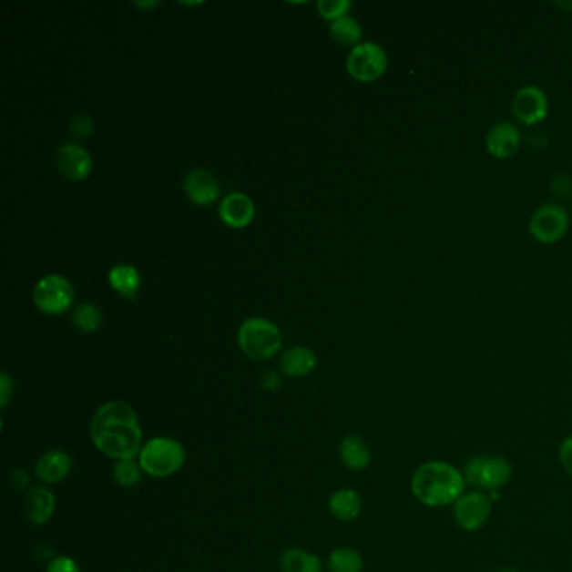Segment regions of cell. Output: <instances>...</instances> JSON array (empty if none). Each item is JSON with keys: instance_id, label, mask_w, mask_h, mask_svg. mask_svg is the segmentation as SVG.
Instances as JSON below:
<instances>
[{"instance_id": "obj_1", "label": "cell", "mask_w": 572, "mask_h": 572, "mask_svg": "<svg viewBox=\"0 0 572 572\" xmlns=\"http://www.w3.org/2000/svg\"><path fill=\"white\" fill-rule=\"evenodd\" d=\"M89 432L97 452L115 462L138 456L145 445L138 414L131 404L119 400L96 410Z\"/></svg>"}, {"instance_id": "obj_2", "label": "cell", "mask_w": 572, "mask_h": 572, "mask_svg": "<svg viewBox=\"0 0 572 572\" xmlns=\"http://www.w3.org/2000/svg\"><path fill=\"white\" fill-rule=\"evenodd\" d=\"M464 472L445 460H428L418 466L410 480L414 497L430 509L454 506L465 494Z\"/></svg>"}, {"instance_id": "obj_3", "label": "cell", "mask_w": 572, "mask_h": 572, "mask_svg": "<svg viewBox=\"0 0 572 572\" xmlns=\"http://www.w3.org/2000/svg\"><path fill=\"white\" fill-rule=\"evenodd\" d=\"M138 462L149 477L169 478L183 468L187 462V452L185 446L175 438L155 436L141 448Z\"/></svg>"}, {"instance_id": "obj_4", "label": "cell", "mask_w": 572, "mask_h": 572, "mask_svg": "<svg viewBox=\"0 0 572 572\" xmlns=\"http://www.w3.org/2000/svg\"><path fill=\"white\" fill-rule=\"evenodd\" d=\"M239 346L252 360H269L281 350L282 336L269 319L250 318L239 328Z\"/></svg>"}, {"instance_id": "obj_5", "label": "cell", "mask_w": 572, "mask_h": 572, "mask_svg": "<svg viewBox=\"0 0 572 572\" xmlns=\"http://www.w3.org/2000/svg\"><path fill=\"white\" fill-rule=\"evenodd\" d=\"M462 472L465 484L484 492H500L512 478V465L504 456H472Z\"/></svg>"}, {"instance_id": "obj_6", "label": "cell", "mask_w": 572, "mask_h": 572, "mask_svg": "<svg viewBox=\"0 0 572 572\" xmlns=\"http://www.w3.org/2000/svg\"><path fill=\"white\" fill-rule=\"evenodd\" d=\"M346 67L356 81L372 83L384 75L388 67V54L380 44L360 43L351 49Z\"/></svg>"}, {"instance_id": "obj_7", "label": "cell", "mask_w": 572, "mask_h": 572, "mask_svg": "<svg viewBox=\"0 0 572 572\" xmlns=\"http://www.w3.org/2000/svg\"><path fill=\"white\" fill-rule=\"evenodd\" d=\"M494 502L484 490H468L454 504V519L465 532L482 529L492 514Z\"/></svg>"}, {"instance_id": "obj_8", "label": "cell", "mask_w": 572, "mask_h": 572, "mask_svg": "<svg viewBox=\"0 0 572 572\" xmlns=\"http://www.w3.org/2000/svg\"><path fill=\"white\" fill-rule=\"evenodd\" d=\"M75 291L71 282L63 276L49 274L37 281L34 287L36 306L47 314H61L71 306Z\"/></svg>"}, {"instance_id": "obj_9", "label": "cell", "mask_w": 572, "mask_h": 572, "mask_svg": "<svg viewBox=\"0 0 572 572\" xmlns=\"http://www.w3.org/2000/svg\"><path fill=\"white\" fill-rule=\"evenodd\" d=\"M567 225L569 217L561 205L542 203L530 217L529 230L532 237L542 244H554L566 235Z\"/></svg>"}, {"instance_id": "obj_10", "label": "cell", "mask_w": 572, "mask_h": 572, "mask_svg": "<svg viewBox=\"0 0 572 572\" xmlns=\"http://www.w3.org/2000/svg\"><path fill=\"white\" fill-rule=\"evenodd\" d=\"M512 113L524 125H536L547 117L549 99L539 86H522L512 99Z\"/></svg>"}, {"instance_id": "obj_11", "label": "cell", "mask_w": 572, "mask_h": 572, "mask_svg": "<svg viewBox=\"0 0 572 572\" xmlns=\"http://www.w3.org/2000/svg\"><path fill=\"white\" fill-rule=\"evenodd\" d=\"M522 135L517 125L510 121H498L490 128L485 137L487 151L495 158H510L520 149Z\"/></svg>"}, {"instance_id": "obj_12", "label": "cell", "mask_w": 572, "mask_h": 572, "mask_svg": "<svg viewBox=\"0 0 572 572\" xmlns=\"http://www.w3.org/2000/svg\"><path fill=\"white\" fill-rule=\"evenodd\" d=\"M57 169L69 180H85L93 169L91 155L77 143H64L57 149Z\"/></svg>"}, {"instance_id": "obj_13", "label": "cell", "mask_w": 572, "mask_h": 572, "mask_svg": "<svg viewBox=\"0 0 572 572\" xmlns=\"http://www.w3.org/2000/svg\"><path fill=\"white\" fill-rule=\"evenodd\" d=\"M73 458L64 450H49L36 462V477L44 484H59L71 474Z\"/></svg>"}, {"instance_id": "obj_14", "label": "cell", "mask_w": 572, "mask_h": 572, "mask_svg": "<svg viewBox=\"0 0 572 572\" xmlns=\"http://www.w3.org/2000/svg\"><path fill=\"white\" fill-rule=\"evenodd\" d=\"M24 512L34 526L47 524L56 514V495L49 488H31L24 498Z\"/></svg>"}, {"instance_id": "obj_15", "label": "cell", "mask_w": 572, "mask_h": 572, "mask_svg": "<svg viewBox=\"0 0 572 572\" xmlns=\"http://www.w3.org/2000/svg\"><path fill=\"white\" fill-rule=\"evenodd\" d=\"M185 193L190 197L191 201L197 205H210L219 197V181L215 175L205 169H197L190 171L183 181Z\"/></svg>"}, {"instance_id": "obj_16", "label": "cell", "mask_w": 572, "mask_h": 572, "mask_svg": "<svg viewBox=\"0 0 572 572\" xmlns=\"http://www.w3.org/2000/svg\"><path fill=\"white\" fill-rule=\"evenodd\" d=\"M254 203L244 193H230L220 203L219 213L223 222L232 229H242L254 219Z\"/></svg>"}, {"instance_id": "obj_17", "label": "cell", "mask_w": 572, "mask_h": 572, "mask_svg": "<svg viewBox=\"0 0 572 572\" xmlns=\"http://www.w3.org/2000/svg\"><path fill=\"white\" fill-rule=\"evenodd\" d=\"M281 370L291 378H302L308 376L316 370L318 358L314 351L309 350L306 346H294L282 352L281 356Z\"/></svg>"}, {"instance_id": "obj_18", "label": "cell", "mask_w": 572, "mask_h": 572, "mask_svg": "<svg viewBox=\"0 0 572 572\" xmlns=\"http://www.w3.org/2000/svg\"><path fill=\"white\" fill-rule=\"evenodd\" d=\"M340 458L346 468L352 472H361L372 464V452L360 434H348L341 442Z\"/></svg>"}, {"instance_id": "obj_19", "label": "cell", "mask_w": 572, "mask_h": 572, "mask_svg": "<svg viewBox=\"0 0 572 572\" xmlns=\"http://www.w3.org/2000/svg\"><path fill=\"white\" fill-rule=\"evenodd\" d=\"M329 510L336 519L352 522L363 512V498L354 488H341L329 498Z\"/></svg>"}, {"instance_id": "obj_20", "label": "cell", "mask_w": 572, "mask_h": 572, "mask_svg": "<svg viewBox=\"0 0 572 572\" xmlns=\"http://www.w3.org/2000/svg\"><path fill=\"white\" fill-rule=\"evenodd\" d=\"M282 572H322V562L314 552L304 549H287L281 556Z\"/></svg>"}, {"instance_id": "obj_21", "label": "cell", "mask_w": 572, "mask_h": 572, "mask_svg": "<svg viewBox=\"0 0 572 572\" xmlns=\"http://www.w3.org/2000/svg\"><path fill=\"white\" fill-rule=\"evenodd\" d=\"M107 281L111 287L119 292L121 296L128 299H135L139 289V274L138 271L133 265L119 264L115 265L109 271Z\"/></svg>"}, {"instance_id": "obj_22", "label": "cell", "mask_w": 572, "mask_h": 572, "mask_svg": "<svg viewBox=\"0 0 572 572\" xmlns=\"http://www.w3.org/2000/svg\"><path fill=\"white\" fill-rule=\"evenodd\" d=\"M329 32H331V37L342 46H358L363 36L360 22L351 15H342L334 19L329 26Z\"/></svg>"}, {"instance_id": "obj_23", "label": "cell", "mask_w": 572, "mask_h": 572, "mask_svg": "<svg viewBox=\"0 0 572 572\" xmlns=\"http://www.w3.org/2000/svg\"><path fill=\"white\" fill-rule=\"evenodd\" d=\"M328 567L331 572H363L364 561L356 549L338 547L329 554Z\"/></svg>"}, {"instance_id": "obj_24", "label": "cell", "mask_w": 572, "mask_h": 572, "mask_svg": "<svg viewBox=\"0 0 572 572\" xmlns=\"http://www.w3.org/2000/svg\"><path fill=\"white\" fill-rule=\"evenodd\" d=\"M143 468L139 465L135 458H128V460H117L113 465L111 475L113 480L117 482L119 487L131 488L138 485L143 478Z\"/></svg>"}, {"instance_id": "obj_25", "label": "cell", "mask_w": 572, "mask_h": 572, "mask_svg": "<svg viewBox=\"0 0 572 572\" xmlns=\"http://www.w3.org/2000/svg\"><path fill=\"white\" fill-rule=\"evenodd\" d=\"M73 324L83 332H93L101 324V311L91 302H83L73 311Z\"/></svg>"}, {"instance_id": "obj_26", "label": "cell", "mask_w": 572, "mask_h": 572, "mask_svg": "<svg viewBox=\"0 0 572 572\" xmlns=\"http://www.w3.org/2000/svg\"><path fill=\"white\" fill-rule=\"evenodd\" d=\"M350 0H319L318 11L324 19H338L350 11Z\"/></svg>"}, {"instance_id": "obj_27", "label": "cell", "mask_w": 572, "mask_h": 572, "mask_svg": "<svg viewBox=\"0 0 572 572\" xmlns=\"http://www.w3.org/2000/svg\"><path fill=\"white\" fill-rule=\"evenodd\" d=\"M71 133L77 137V138H87L91 133H93V129H95V123H93V119L91 117H87V115H77V117H73V121H71Z\"/></svg>"}, {"instance_id": "obj_28", "label": "cell", "mask_w": 572, "mask_h": 572, "mask_svg": "<svg viewBox=\"0 0 572 572\" xmlns=\"http://www.w3.org/2000/svg\"><path fill=\"white\" fill-rule=\"evenodd\" d=\"M47 572H83L77 562L67 556H57L49 562Z\"/></svg>"}, {"instance_id": "obj_29", "label": "cell", "mask_w": 572, "mask_h": 572, "mask_svg": "<svg viewBox=\"0 0 572 572\" xmlns=\"http://www.w3.org/2000/svg\"><path fill=\"white\" fill-rule=\"evenodd\" d=\"M557 456H559L562 468L572 477V434L562 440L559 450H557Z\"/></svg>"}, {"instance_id": "obj_30", "label": "cell", "mask_w": 572, "mask_h": 572, "mask_svg": "<svg viewBox=\"0 0 572 572\" xmlns=\"http://www.w3.org/2000/svg\"><path fill=\"white\" fill-rule=\"evenodd\" d=\"M12 394H14V383L7 373L0 374V406L5 408L7 403L11 402Z\"/></svg>"}, {"instance_id": "obj_31", "label": "cell", "mask_w": 572, "mask_h": 572, "mask_svg": "<svg viewBox=\"0 0 572 572\" xmlns=\"http://www.w3.org/2000/svg\"><path fill=\"white\" fill-rule=\"evenodd\" d=\"M260 386L267 390V392H277L281 386H282V380L279 376V373L276 372H265L260 376Z\"/></svg>"}, {"instance_id": "obj_32", "label": "cell", "mask_w": 572, "mask_h": 572, "mask_svg": "<svg viewBox=\"0 0 572 572\" xmlns=\"http://www.w3.org/2000/svg\"><path fill=\"white\" fill-rule=\"evenodd\" d=\"M12 485L15 488H24L27 484H29V475L21 470V468H17V470H14L11 475Z\"/></svg>"}, {"instance_id": "obj_33", "label": "cell", "mask_w": 572, "mask_h": 572, "mask_svg": "<svg viewBox=\"0 0 572 572\" xmlns=\"http://www.w3.org/2000/svg\"><path fill=\"white\" fill-rule=\"evenodd\" d=\"M158 2H135V5H138V7H145V9H149V7H155Z\"/></svg>"}, {"instance_id": "obj_34", "label": "cell", "mask_w": 572, "mask_h": 572, "mask_svg": "<svg viewBox=\"0 0 572 572\" xmlns=\"http://www.w3.org/2000/svg\"><path fill=\"white\" fill-rule=\"evenodd\" d=\"M556 5H557V7H562V9L572 11V2H556Z\"/></svg>"}, {"instance_id": "obj_35", "label": "cell", "mask_w": 572, "mask_h": 572, "mask_svg": "<svg viewBox=\"0 0 572 572\" xmlns=\"http://www.w3.org/2000/svg\"><path fill=\"white\" fill-rule=\"evenodd\" d=\"M494 572H520L519 569H516V567H504V569H497V571Z\"/></svg>"}]
</instances>
